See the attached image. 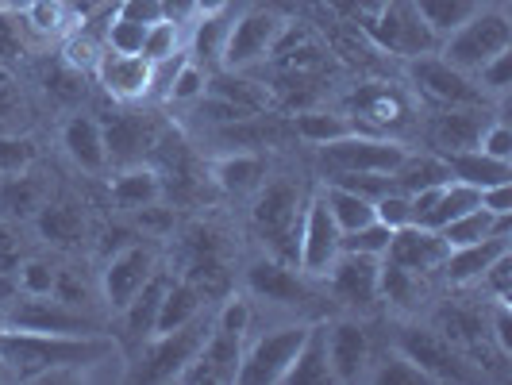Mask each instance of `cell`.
<instances>
[{"mask_svg":"<svg viewBox=\"0 0 512 385\" xmlns=\"http://www.w3.org/2000/svg\"><path fill=\"white\" fill-rule=\"evenodd\" d=\"M366 382H374V385H428V378L412 366L401 351H385V355H378L374 351V366H370V378Z\"/></svg>","mask_w":512,"mask_h":385,"instance_id":"cell-44","label":"cell"},{"mask_svg":"<svg viewBox=\"0 0 512 385\" xmlns=\"http://www.w3.org/2000/svg\"><path fill=\"white\" fill-rule=\"evenodd\" d=\"M293 24L278 8H247L228 20V39H224V66L220 70H243L255 74L258 66H266L278 43H282L285 27Z\"/></svg>","mask_w":512,"mask_h":385,"instance_id":"cell-3","label":"cell"},{"mask_svg":"<svg viewBox=\"0 0 512 385\" xmlns=\"http://www.w3.org/2000/svg\"><path fill=\"white\" fill-rule=\"evenodd\" d=\"M58 143H62V154L74 162L81 174L97 178L104 170H112V166H108V147H104V128L97 116L74 112V116L62 124V131H58Z\"/></svg>","mask_w":512,"mask_h":385,"instance_id":"cell-22","label":"cell"},{"mask_svg":"<svg viewBox=\"0 0 512 385\" xmlns=\"http://www.w3.org/2000/svg\"><path fill=\"white\" fill-rule=\"evenodd\" d=\"M370 35H374V43L382 51H389L401 62H409L416 54H432L439 47L436 35L416 16L412 0H385L378 8V16L370 20Z\"/></svg>","mask_w":512,"mask_h":385,"instance_id":"cell-13","label":"cell"},{"mask_svg":"<svg viewBox=\"0 0 512 385\" xmlns=\"http://www.w3.org/2000/svg\"><path fill=\"white\" fill-rule=\"evenodd\" d=\"M474 147H478L482 154H489V158L512 162V128L505 124V116H501V112H497L486 128H482V135H478V143H474Z\"/></svg>","mask_w":512,"mask_h":385,"instance_id":"cell-50","label":"cell"},{"mask_svg":"<svg viewBox=\"0 0 512 385\" xmlns=\"http://www.w3.org/2000/svg\"><path fill=\"white\" fill-rule=\"evenodd\" d=\"M20 89H16V85H12V81H8V74H4V70H0V120H12V116H16V112H20Z\"/></svg>","mask_w":512,"mask_h":385,"instance_id":"cell-55","label":"cell"},{"mask_svg":"<svg viewBox=\"0 0 512 385\" xmlns=\"http://www.w3.org/2000/svg\"><path fill=\"white\" fill-rule=\"evenodd\" d=\"M208 328H212V312H201L197 320L181 324L174 332H158L139 343V366L131 370V378L143 382H178L185 366L197 359L201 343H205Z\"/></svg>","mask_w":512,"mask_h":385,"instance_id":"cell-7","label":"cell"},{"mask_svg":"<svg viewBox=\"0 0 512 385\" xmlns=\"http://www.w3.org/2000/svg\"><path fill=\"white\" fill-rule=\"evenodd\" d=\"M208 93L239 104L243 112H270V104H274L270 85L255 81V77L243 74V70H216V74H208Z\"/></svg>","mask_w":512,"mask_h":385,"instance_id":"cell-30","label":"cell"},{"mask_svg":"<svg viewBox=\"0 0 512 385\" xmlns=\"http://www.w3.org/2000/svg\"><path fill=\"white\" fill-rule=\"evenodd\" d=\"M16 382V370H12V362L0 355V385H12Z\"/></svg>","mask_w":512,"mask_h":385,"instance_id":"cell-59","label":"cell"},{"mask_svg":"<svg viewBox=\"0 0 512 385\" xmlns=\"http://www.w3.org/2000/svg\"><path fill=\"white\" fill-rule=\"evenodd\" d=\"M201 312H208V297L185 278H174L170 274V285L162 293V305H158V320H154V335L158 332H174L181 324L197 320Z\"/></svg>","mask_w":512,"mask_h":385,"instance_id":"cell-29","label":"cell"},{"mask_svg":"<svg viewBox=\"0 0 512 385\" xmlns=\"http://www.w3.org/2000/svg\"><path fill=\"white\" fill-rule=\"evenodd\" d=\"M339 255H343V231L332 220V212L324 205L320 189H312V193H305V208H301L293 266L305 274L308 282H324Z\"/></svg>","mask_w":512,"mask_h":385,"instance_id":"cell-10","label":"cell"},{"mask_svg":"<svg viewBox=\"0 0 512 385\" xmlns=\"http://www.w3.org/2000/svg\"><path fill=\"white\" fill-rule=\"evenodd\" d=\"M316 189H320V197H324V205H328V212H332V220L339 224L343 235L374 220V201L370 197H362V193L339 185V181H320Z\"/></svg>","mask_w":512,"mask_h":385,"instance_id":"cell-36","label":"cell"},{"mask_svg":"<svg viewBox=\"0 0 512 385\" xmlns=\"http://www.w3.org/2000/svg\"><path fill=\"white\" fill-rule=\"evenodd\" d=\"M497 231H512V216H493L486 208H470V212H462L459 220H451L447 228H439L443 235V243H447V251L451 247H470V243H482L489 235H497Z\"/></svg>","mask_w":512,"mask_h":385,"instance_id":"cell-39","label":"cell"},{"mask_svg":"<svg viewBox=\"0 0 512 385\" xmlns=\"http://www.w3.org/2000/svg\"><path fill=\"white\" fill-rule=\"evenodd\" d=\"M478 205L486 208V212H493V216H512V181L478 189Z\"/></svg>","mask_w":512,"mask_h":385,"instance_id":"cell-54","label":"cell"},{"mask_svg":"<svg viewBox=\"0 0 512 385\" xmlns=\"http://www.w3.org/2000/svg\"><path fill=\"white\" fill-rule=\"evenodd\" d=\"M374 220L378 224H385L389 231H401L412 224V197L405 193V189H385L382 197L374 201Z\"/></svg>","mask_w":512,"mask_h":385,"instance_id":"cell-47","label":"cell"},{"mask_svg":"<svg viewBox=\"0 0 512 385\" xmlns=\"http://www.w3.org/2000/svg\"><path fill=\"white\" fill-rule=\"evenodd\" d=\"M243 293L251 301H266L274 308H297L308 301V278L293 266L274 255H258L243 270Z\"/></svg>","mask_w":512,"mask_h":385,"instance_id":"cell-14","label":"cell"},{"mask_svg":"<svg viewBox=\"0 0 512 385\" xmlns=\"http://www.w3.org/2000/svg\"><path fill=\"white\" fill-rule=\"evenodd\" d=\"M24 258V243H20V224L0 216V274H16Z\"/></svg>","mask_w":512,"mask_h":385,"instance_id":"cell-53","label":"cell"},{"mask_svg":"<svg viewBox=\"0 0 512 385\" xmlns=\"http://www.w3.org/2000/svg\"><path fill=\"white\" fill-rule=\"evenodd\" d=\"M355 124H366V131H378V135H397L401 128L412 124V104L405 101V93H397L393 85L385 81H370L355 93ZM401 139V135H397Z\"/></svg>","mask_w":512,"mask_h":385,"instance_id":"cell-18","label":"cell"},{"mask_svg":"<svg viewBox=\"0 0 512 385\" xmlns=\"http://www.w3.org/2000/svg\"><path fill=\"white\" fill-rule=\"evenodd\" d=\"M185 24L189 20H174V16H162L158 24L147 27V39H143V58L158 66V62H170L185 54Z\"/></svg>","mask_w":512,"mask_h":385,"instance_id":"cell-41","label":"cell"},{"mask_svg":"<svg viewBox=\"0 0 512 385\" xmlns=\"http://www.w3.org/2000/svg\"><path fill=\"white\" fill-rule=\"evenodd\" d=\"M328 174H393L401 158L409 154V143L397 135H378V131H351L343 139H332L316 147Z\"/></svg>","mask_w":512,"mask_h":385,"instance_id":"cell-6","label":"cell"},{"mask_svg":"<svg viewBox=\"0 0 512 385\" xmlns=\"http://www.w3.org/2000/svg\"><path fill=\"white\" fill-rule=\"evenodd\" d=\"M151 74L154 66L143 54H120L104 47L101 62H97V85L104 89V97H112L116 104H143L151 101Z\"/></svg>","mask_w":512,"mask_h":385,"instance_id":"cell-17","label":"cell"},{"mask_svg":"<svg viewBox=\"0 0 512 385\" xmlns=\"http://www.w3.org/2000/svg\"><path fill=\"white\" fill-rule=\"evenodd\" d=\"M231 0H189V20H201V16H228Z\"/></svg>","mask_w":512,"mask_h":385,"instance_id":"cell-56","label":"cell"},{"mask_svg":"<svg viewBox=\"0 0 512 385\" xmlns=\"http://www.w3.org/2000/svg\"><path fill=\"white\" fill-rule=\"evenodd\" d=\"M308 328H312V320H289V324H278L262 335H247L235 385H282L285 370L297 355V347L305 343Z\"/></svg>","mask_w":512,"mask_h":385,"instance_id":"cell-8","label":"cell"},{"mask_svg":"<svg viewBox=\"0 0 512 385\" xmlns=\"http://www.w3.org/2000/svg\"><path fill=\"white\" fill-rule=\"evenodd\" d=\"M70 4H74V12H77V16L85 20V16H89V12L97 8V4H104V0H70Z\"/></svg>","mask_w":512,"mask_h":385,"instance_id":"cell-58","label":"cell"},{"mask_svg":"<svg viewBox=\"0 0 512 385\" xmlns=\"http://www.w3.org/2000/svg\"><path fill=\"white\" fill-rule=\"evenodd\" d=\"M397 189H405V193H420V189H432V185H443V181H451V170H447V158L436 151H412L401 158V166L389 174Z\"/></svg>","mask_w":512,"mask_h":385,"instance_id":"cell-35","label":"cell"},{"mask_svg":"<svg viewBox=\"0 0 512 385\" xmlns=\"http://www.w3.org/2000/svg\"><path fill=\"white\" fill-rule=\"evenodd\" d=\"M501 255H512V231H497V235H489L482 243H470V247H451L443 266H439V278L451 289H474Z\"/></svg>","mask_w":512,"mask_h":385,"instance_id":"cell-19","label":"cell"},{"mask_svg":"<svg viewBox=\"0 0 512 385\" xmlns=\"http://www.w3.org/2000/svg\"><path fill=\"white\" fill-rule=\"evenodd\" d=\"M393 351H401L405 359L428 378V385H447V382H474L478 370L462 355L451 339H443L436 328L428 324H401L393 343Z\"/></svg>","mask_w":512,"mask_h":385,"instance_id":"cell-4","label":"cell"},{"mask_svg":"<svg viewBox=\"0 0 512 385\" xmlns=\"http://www.w3.org/2000/svg\"><path fill=\"white\" fill-rule=\"evenodd\" d=\"M20 16H24L27 31H31L35 39H43V43H51V39L58 43L70 27L81 24V16L74 12L70 0H31Z\"/></svg>","mask_w":512,"mask_h":385,"instance_id":"cell-37","label":"cell"},{"mask_svg":"<svg viewBox=\"0 0 512 385\" xmlns=\"http://www.w3.org/2000/svg\"><path fill=\"white\" fill-rule=\"evenodd\" d=\"M474 289H482L489 301H505V305H509V297H512V255L497 258L486 274H482V282L474 285Z\"/></svg>","mask_w":512,"mask_h":385,"instance_id":"cell-51","label":"cell"},{"mask_svg":"<svg viewBox=\"0 0 512 385\" xmlns=\"http://www.w3.org/2000/svg\"><path fill=\"white\" fill-rule=\"evenodd\" d=\"M208 93V70H201L197 62H189V54L178 62V70L170 77V85H166V104H181V108H189V104H197L201 97Z\"/></svg>","mask_w":512,"mask_h":385,"instance_id":"cell-43","label":"cell"},{"mask_svg":"<svg viewBox=\"0 0 512 385\" xmlns=\"http://www.w3.org/2000/svg\"><path fill=\"white\" fill-rule=\"evenodd\" d=\"M101 54H104V39H97V35L85 27V20L77 27H70V31L58 39V62L77 70L81 77H93Z\"/></svg>","mask_w":512,"mask_h":385,"instance_id":"cell-40","label":"cell"},{"mask_svg":"<svg viewBox=\"0 0 512 385\" xmlns=\"http://www.w3.org/2000/svg\"><path fill=\"white\" fill-rule=\"evenodd\" d=\"M328 351H324V320H312L305 343L297 347V355L285 370L282 385H328Z\"/></svg>","mask_w":512,"mask_h":385,"instance_id":"cell-31","label":"cell"},{"mask_svg":"<svg viewBox=\"0 0 512 385\" xmlns=\"http://www.w3.org/2000/svg\"><path fill=\"white\" fill-rule=\"evenodd\" d=\"M158 270H162V251H158L154 239H131L124 247H116L112 255L104 258L101 282H97L104 308L116 316Z\"/></svg>","mask_w":512,"mask_h":385,"instance_id":"cell-9","label":"cell"},{"mask_svg":"<svg viewBox=\"0 0 512 385\" xmlns=\"http://www.w3.org/2000/svg\"><path fill=\"white\" fill-rule=\"evenodd\" d=\"M289 131H293L301 143H308V147H324V143H332V139H343V135L359 131V124H355L347 112H335V108H301V112L293 116Z\"/></svg>","mask_w":512,"mask_h":385,"instance_id":"cell-32","label":"cell"},{"mask_svg":"<svg viewBox=\"0 0 512 385\" xmlns=\"http://www.w3.org/2000/svg\"><path fill=\"white\" fill-rule=\"evenodd\" d=\"M39 162V147L31 135H16V131H0V178L8 174H27Z\"/></svg>","mask_w":512,"mask_h":385,"instance_id":"cell-45","label":"cell"},{"mask_svg":"<svg viewBox=\"0 0 512 385\" xmlns=\"http://www.w3.org/2000/svg\"><path fill=\"white\" fill-rule=\"evenodd\" d=\"M16 285H20V297H54L58 266L43 255H24L16 266Z\"/></svg>","mask_w":512,"mask_h":385,"instance_id":"cell-42","label":"cell"},{"mask_svg":"<svg viewBox=\"0 0 512 385\" xmlns=\"http://www.w3.org/2000/svg\"><path fill=\"white\" fill-rule=\"evenodd\" d=\"M301 208H305V193L301 185L289 178H266L255 189L251 201V228L258 231L266 255L293 262L297 251V228H301Z\"/></svg>","mask_w":512,"mask_h":385,"instance_id":"cell-1","label":"cell"},{"mask_svg":"<svg viewBox=\"0 0 512 385\" xmlns=\"http://www.w3.org/2000/svg\"><path fill=\"white\" fill-rule=\"evenodd\" d=\"M166 285H170V270H158L151 282L143 285V289L131 297L128 305L116 312L131 343H143V339H151V335H154V320H158V305H162Z\"/></svg>","mask_w":512,"mask_h":385,"instance_id":"cell-28","label":"cell"},{"mask_svg":"<svg viewBox=\"0 0 512 385\" xmlns=\"http://www.w3.org/2000/svg\"><path fill=\"white\" fill-rule=\"evenodd\" d=\"M432 278L436 274H420V270H405L397 262L382 258V274H378V301L393 308L397 316H420V308L432 301Z\"/></svg>","mask_w":512,"mask_h":385,"instance_id":"cell-24","label":"cell"},{"mask_svg":"<svg viewBox=\"0 0 512 385\" xmlns=\"http://www.w3.org/2000/svg\"><path fill=\"white\" fill-rule=\"evenodd\" d=\"M228 20L231 16H201V20L185 24V54H189V62H197L208 74H216L224 66Z\"/></svg>","mask_w":512,"mask_h":385,"instance_id":"cell-27","label":"cell"},{"mask_svg":"<svg viewBox=\"0 0 512 385\" xmlns=\"http://www.w3.org/2000/svg\"><path fill=\"white\" fill-rule=\"evenodd\" d=\"M31 228L39 235V243L58 247V251H77L89 235V220H85V208L74 201H43L39 212L31 216Z\"/></svg>","mask_w":512,"mask_h":385,"instance_id":"cell-26","label":"cell"},{"mask_svg":"<svg viewBox=\"0 0 512 385\" xmlns=\"http://www.w3.org/2000/svg\"><path fill=\"white\" fill-rule=\"evenodd\" d=\"M385 258L405 266V270H420V274H439L443 258H447V243L436 228H424V224H409V228L393 231Z\"/></svg>","mask_w":512,"mask_h":385,"instance_id":"cell-25","label":"cell"},{"mask_svg":"<svg viewBox=\"0 0 512 385\" xmlns=\"http://www.w3.org/2000/svg\"><path fill=\"white\" fill-rule=\"evenodd\" d=\"M4 328L20 332H58V335H97L101 320L89 316L85 308H74L58 297H16L4 308Z\"/></svg>","mask_w":512,"mask_h":385,"instance_id":"cell-12","label":"cell"},{"mask_svg":"<svg viewBox=\"0 0 512 385\" xmlns=\"http://www.w3.org/2000/svg\"><path fill=\"white\" fill-rule=\"evenodd\" d=\"M378 274H382V258L343 251L332 262L324 282H328L332 297L347 312H370V308L378 305Z\"/></svg>","mask_w":512,"mask_h":385,"instance_id":"cell-16","label":"cell"},{"mask_svg":"<svg viewBox=\"0 0 512 385\" xmlns=\"http://www.w3.org/2000/svg\"><path fill=\"white\" fill-rule=\"evenodd\" d=\"M324 351H328V378L335 385H359L370 378L374 366V339L359 316H335L324 320Z\"/></svg>","mask_w":512,"mask_h":385,"instance_id":"cell-11","label":"cell"},{"mask_svg":"<svg viewBox=\"0 0 512 385\" xmlns=\"http://www.w3.org/2000/svg\"><path fill=\"white\" fill-rule=\"evenodd\" d=\"M389 239H393V231L385 228V224H378V220H370V224H362V228H355V231H347V235H343V251H351V255L385 258Z\"/></svg>","mask_w":512,"mask_h":385,"instance_id":"cell-48","label":"cell"},{"mask_svg":"<svg viewBox=\"0 0 512 385\" xmlns=\"http://www.w3.org/2000/svg\"><path fill=\"white\" fill-rule=\"evenodd\" d=\"M104 128V147H108V166H131V162H147V154L158 143V131L143 112H120L112 116Z\"/></svg>","mask_w":512,"mask_h":385,"instance_id":"cell-23","label":"cell"},{"mask_svg":"<svg viewBox=\"0 0 512 385\" xmlns=\"http://www.w3.org/2000/svg\"><path fill=\"white\" fill-rule=\"evenodd\" d=\"M108 197L120 212H143V208L166 201V178L154 162L116 166V174L108 178Z\"/></svg>","mask_w":512,"mask_h":385,"instance_id":"cell-21","label":"cell"},{"mask_svg":"<svg viewBox=\"0 0 512 385\" xmlns=\"http://www.w3.org/2000/svg\"><path fill=\"white\" fill-rule=\"evenodd\" d=\"M35 35L27 31L20 12H0V70H8L12 62H20L31 51Z\"/></svg>","mask_w":512,"mask_h":385,"instance_id":"cell-46","label":"cell"},{"mask_svg":"<svg viewBox=\"0 0 512 385\" xmlns=\"http://www.w3.org/2000/svg\"><path fill=\"white\" fill-rule=\"evenodd\" d=\"M405 81H409V89L428 104V108H474V104L497 108V104L482 93V85H478L474 77L455 70V66H451L447 58H439L436 51L409 58V62H405Z\"/></svg>","mask_w":512,"mask_h":385,"instance_id":"cell-5","label":"cell"},{"mask_svg":"<svg viewBox=\"0 0 512 385\" xmlns=\"http://www.w3.org/2000/svg\"><path fill=\"white\" fill-rule=\"evenodd\" d=\"M512 47V20L505 8H493L486 4L474 20H466L459 31H451L443 43L436 47L439 58H447L455 70L462 74H478L489 58H497L501 51Z\"/></svg>","mask_w":512,"mask_h":385,"instance_id":"cell-2","label":"cell"},{"mask_svg":"<svg viewBox=\"0 0 512 385\" xmlns=\"http://www.w3.org/2000/svg\"><path fill=\"white\" fill-rule=\"evenodd\" d=\"M486 4L489 0H412L416 16L436 35V43H443L451 31H459L466 20H474Z\"/></svg>","mask_w":512,"mask_h":385,"instance_id":"cell-34","label":"cell"},{"mask_svg":"<svg viewBox=\"0 0 512 385\" xmlns=\"http://www.w3.org/2000/svg\"><path fill=\"white\" fill-rule=\"evenodd\" d=\"M266 178V151H220L208 158V181L228 197H255V189Z\"/></svg>","mask_w":512,"mask_h":385,"instance_id":"cell-20","label":"cell"},{"mask_svg":"<svg viewBox=\"0 0 512 385\" xmlns=\"http://www.w3.org/2000/svg\"><path fill=\"white\" fill-rule=\"evenodd\" d=\"M447 170L451 178L470 185V189H489V185H501V181H512V162H501V158H489L478 147L459 154H447Z\"/></svg>","mask_w":512,"mask_h":385,"instance_id":"cell-33","label":"cell"},{"mask_svg":"<svg viewBox=\"0 0 512 385\" xmlns=\"http://www.w3.org/2000/svg\"><path fill=\"white\" fill-rule=\"evenodd\" d=\"M501 108H489V104H474V108H428V120H424V147L436 154H459L470 151L478 143V135L489 120L497 116Z\"/></svg>","mask_w":512,"mask_h":385,"instance_id":"cell-15","label":"cell"},{"mask_svg":"<svg viewBox=\"0 0 512 385\" xmlns=\"http://www.w3.org/2000/svg\"><path fill=\"white\" fill-rule=\"evenodd\" d=\"M166 4V16L174 20H189V0H162Z\"/></svg>","mask_w":512,"mask_h":385,"instance_id":"cell-57","label":"cell"},{"mask_svg":"<svg viewBox=\"0 0 512 385\" xmlns=\"http://www.w3.org/2000/svg\"><path fill=\"white\" fill-rule=\"evenodd\" d=\"M47 201V189L35 181V174H8L0 185V216L16 220V224H31V216Z\"/></svg>","mask_w":512,"mask_h":385,"instance_id":"cell-38","label":"cell"},{"mask_svg":"<svg viewBox=\"0 0 512 385\" xmlns=\"http://www.w3.org/2000/svg\"><path fill=\"white\" fill-rule=\"evenodd\" d=\"M143 39H147V27L131 24V20H120V16H108L104 24V47L120 54H139L143 51Z\"/></svg>","mask_w":512,"mask_h":385,"instance_id":"cell-49","label":"cell"},{"mask_svg":"<svg viewBox=\"0 0 512 385\" xmlns=\"http://www.w3.org/2000/svg\"><path fill=\"white\" fill-rule=\"evenodd\" d=\"M112 16L151 27L166 16V4H162V0H116V4H112Z\"/></svg>","mask_w":512,"mask_h":385,"instance_id":"cell-52","label":"cell"},{"mask_svg":"<svg viewBox=\"0 0 512 385\" xmlns=\"http://www.w3.org/2000/svg\"><path fill=\"white\" fill-rule=\"evenodd\" d=\"M31 0H0V12H24Z\"/></svg>","mask_w":512,"mask_h":385,"instance_id":"cell-60","label":"cell"}]
</instances>
